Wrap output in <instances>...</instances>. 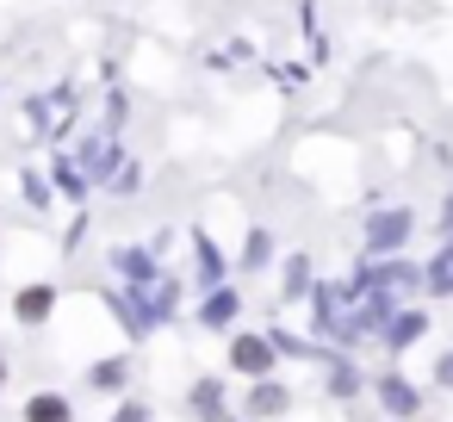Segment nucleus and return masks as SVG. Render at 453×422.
Returning <instances> with one entry per match:
<instances>
[{
  "label": "nucleus",
  "mask_w": 453,
  "mask_h": 422,
  "mask_svg": "<svg viewBox=\"0 0 453 422\" xmlns=\"http://www.w3.org/2000/svg\"><path fill=\"white\" fill-rule=\"evenodd\" d=\"M230 354H236V366H242V372H267V366H273V348H267L261 335H242Z\"/></svg>",
  "instance_id": "f257e3e1"
},
{
  "label": "nucleus",
  "mask_w": 453,
  "mask_h": 422,
  "mask_svg": "<svg viewBox=\"0 0 453 422\" xmlns=\"http://www.w3.org/2000/svg\"><path fill=\"white\" fill-rule=\"evenodd\" d=\"M50 304H57V292H50V286H26V292H19V317H26V323H38Z\"/></svg>",
  "instance_id": "f03ea898"
},
{
  "label": "nucleus",
  "mask_w": 453,
  "mask_h": 422,
  "mask_svg": "<svg viewBox=\"0 0 453 422\" xmlns=\"http://www.w3.org/2000/svg\"><path fill=\"white\" fill-rule=\"evenodd\" d=\"M26 422H69V403H63V397H32Z\"/></svg>",
  "instance_id": "7ed1b4c3"
},
{
  "label": "nucleus",
  "mask_w": 453,
  "mask_h": 422,
  "mask_svg": "<svg viewBox=\"0 0 453 422\" xmlns=\"http://www.w3.org/2000/svg\"><path fill=\"white\" fill-rule=\"evenodd\" d=\"M249 410L273 416V410H286V391H280V385H255V403H249Z\"/></svg>",
  "instance_id": "20e7f679"
},
{
  "label": "nucleus",
  "mask_w": 453,
  "mask_h": 422,
  "mask_svg": "<svg viewBox=\"0 0 453 422\" xmlns=\"http://www.w3.org/2000/svg\"><path fill=\"white\" fill-rule=\"evenodd\" d=\"M193 410H199V416H218V379H205V385L193 391Z\"/></svg>",
  "instance_id": "39448f33"
},
{
  "label": "nucleus",
  "mask_w": 453,
  "mask_h": 422,
  "mask_svg": "<svg viewBox=\"0 0 453 422\" xmlns=\"http://www.w3.org/2000/svg\"><path fill=\"white\" fill-rule=\"evenodd\" d=\"M385 403H391V410H416V397H410L397 379H385Z\"/></svg>",
  "instance_id": "423d86ee"
},
{
  "label": "nucleus",
  "mask_w": 453,
  "mask_h": 422,
  "mask_svg": "<svg viewBox=\"0 0 453 422\" xmlns=\"http://www.w3.org/2000/svg\"><path fill=\"white\" fill-rule=\"evenodd\" d=\"M230 304H236V298H230V292H218V298H211V311H205V317H211V323H230Z\"/></svg>",
  "instance_id": "0eeeda50"
},
{
  "label": "nucleus",
  "mask_w": 453,
  "mask_h": 422,
  "mask_svg": "<svg viewBox=\"0 0 453 422\" xmlns=\"http://www.w3.org/2000/svg\"><path fill=\"white\" fill-rule=\"evenodd\" d=\"M0 372H7V366H0Z\"/></svg>",
  "instance_id": "6e6552de"
}]
</instances>
